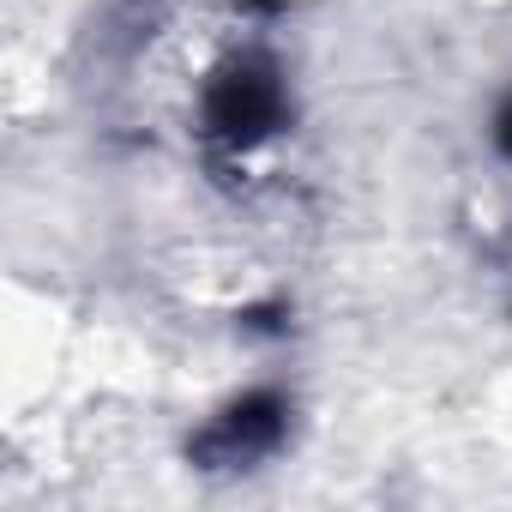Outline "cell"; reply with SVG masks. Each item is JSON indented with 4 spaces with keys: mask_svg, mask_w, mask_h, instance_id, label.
I'll return each mask as SVG.
<instances>
[{
    "mask_svg": "<svg viewBox=\"0 0 512 512\" xmlns=\"http://www.w3.org/2000/svg\"><path fill=\"white\" fill-rule=\"evenodd\" d=\"M284 115H290V91H284V73L260 55H235L223 61L205 91H199V133L223 151H260L284 133Z\"/></svg>",
    "mask_w": 512,
    "mask_h": 512,
    "instance_id": "cell-1",
    "label": "cell"
},
{
    "mask_svg": "<svg viewBox=\"0 0 512 512\" xmlns=\"http://www.w3.org/2000/svg\"><path fill=\"white\" fill-rule=\"evenodd\" d=\"M284 434H290V398L260 386V392L229 398V404L205 422L199 452H205L211 464H253V458L278 452V446H284Z\"/></svg>",
    "mask_w": 512,
    "mask_h": 512,
    "instance_id": "cell-2",
    "label": "cell"
},
{
    "mask_svg": "<svg viewBox=\"0 0 512 512\" xmlns=\"http://www.w3.org/2000/svg\"><path fill=\"white\" fill-rule=\"evenodd\" d=\"M488 133H494V151L512 163V91L500 97V109H494V127H488Z\"/></svg>",
    "mask_w": 512,
    "mask_h": 512,
    "instance_id": "cell-3",
    "label": "cell"
}]
</instances>
